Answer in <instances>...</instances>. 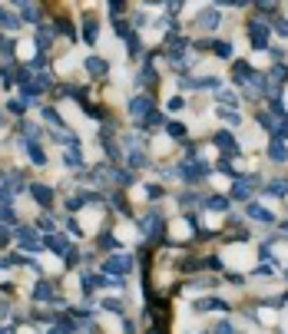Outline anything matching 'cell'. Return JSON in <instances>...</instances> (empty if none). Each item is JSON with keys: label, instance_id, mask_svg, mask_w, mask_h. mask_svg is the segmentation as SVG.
Returning <instances> with one entry per match:
<instances>
[{"label": "cell", "instance_id": "cell-8", "mask_svg": "<svg viewBox=\"0 0 288 334\" xmlns=\"http://www.w3.org/2000/svg\"><path fill=\"white\" fill-rule=\"evenodd\" d=\"M30 195L37 199V205H43V208L53 205V189H50V185H43V182H33V185H30Z\"/></svg>", "mask_w": 288, "mask_h": 334}, {"label": "cell", "instance_id": "cell-12", "mask_svg": "<svg viewBox=\"0 0 288 334\" xmlns=\"http://www.w3.org/2000/svg\"><path fill=\"white\" fill-rule=\"evenodd\" d=\"M126 166L129 169H143V166H149V159H146V152L139 149V146H133V149L126 152Z\"/></svg>", "mask_w": 288, "mask_h": 334}, {"label": "cell", "instance_id": "cell-16", "mask_svg": "<svg viewBox=\"0 0 288 334\" xmlns=\"http://www.w3.org/2000/svg\"><path fill=\"white\" fill-rule=\"evenodd\" d=\"M268 156H272V162H288V149L281 139H272V146H268Z\"/></svg>", "mask_w": 288, "mask_h": 334}, {"label": "cell", "instance_id": "cell-5", "mask_svg": "<svg viewBox=\"0 0 288 334\" xmlns=\"http://www.w3.org/2000/svg\"><path fill=\"white\" fill-rule=\"evenodd\" d=\"M268 24H265V20H252V24H248V37H252V47L255 50H265L268 47Z\"/></svg>", "mask_w": 288, "mask_h": 334}, {"label": "cell", "instance_id": "cell-2", "mask_svg": "<svg viewBox=\"0 0 288 334\" xmlns=\"http://www.w3.org/2000/svg\"><path fill=\"white\" fill-rule=\"evenodd\" d=\"M206 172H209L206 162H196V159H182V162H179V175H182L185 182H199Z\"/></svg>", "mask_w": 288, "mask_h": 334}, {"label": "cell", "instance_id": "cell-28", "mask_svg": "<svg viewBox=\"0 0 288 334\" xmlns=\"http://www.w3.org/2000/svg\"><path fill=\"white\" fill-rule=\"evenodd\" d=\"M83 40H86V43H96V24H93V20H86V24H83Z\"/></svg>", "mask_w": 288, "mask_h": 334}, {"label": "cell", "instance_id": "cell-35", "mask_svg": "<svg viewBox=\"0 0 288 334\" xmlns=\"http://www.w3.org/2000/svg\"><path fill=\"white\" fill-rule=\"evenodd\" d=\"M275 30H278L281 37H288V20H275Z\"/></svg>", "mask_w": 288, "mask_h": 334}, {"label": "cell", "instance_id": "cell-18", "mask_svg": "<svg viewBox=\"0 0 288 334\" xmlns=\"http://www.w3.org/2000/svg\"><path fill=\"white\" fill-rule=\"evenodd\" d=\"M17 7H20V17H24V20H30V24H37V20H40V10L33 7V4H24V0H20Z\"/></svg>", "mask_w": 288, "mask_h": 334}, {"label": "cell", "instance_id": "cell-37", "mask_svg": "<svg viewBox=\"0 0 288 334\" xmlns=\"http://www.w3.org/2000/svg\"><path fill=\"white\" fill-rule=\"evenodd\" d=\"M40 66H47V56L37 53V56H33V70H40Z\"/></svg>", "mask_w": 288, "mask_h": 334}, {"label": "cell", "instance_id": "cell-30", "mask_svg": "<svg viewBox=\"0 0 288 334\" xmlns=\"http://www.w3.org/2000/svg\"><path fill=\"white\" fill-rule=\"evenodd\" d=\"M0 222H7V225H17V215L10 205H0Z\"/></svg>", "mask_w": 288, "mask_h": 334}, {"label": "cell", "instance_id": "cell-29", "mask_svg": "<svg viewBox=\"0 0 288 334\" xmlns=\"http://www.w3.org/2000/svg\"><path fill=\"white\" fill-rule=\"evenodd\" d=\"M212 50H216V56H222V60H225V56H232V47H229L225 40H216V43H212Z\"/></svg>", "mask_w": 288, "mask_h": 334}, {"label": "cell", "instance_id": "cell-39", "mask_svg": "<svg viewBox=\"0 0 288 334\" xmlns=\"http://www.w3.org/2000/svg\"><path fill=\"white\" fill-rule=\"evenodd\" d=\"M0 123H4V116H0Z\"/></svg>", "mask_w": 288, "mask_h": 334}, {"label": "cell", "instance_id": "cell-10", "mask_svg": "<svg viewBox=\"0 0 288 334\" xmlns=\"http://www.w3.org/2000/svg\"><path fill=\"white\" fill-rule=\"evenodd\" d=\"M252 76H255V73H252V66H248L245 60H239V63L232 66V80L239 83V86H245V83H252Z\"/></svg>", "mask_w": 288, "mask_h": 334}, {"label": "cell", "instance_id": "cell-36", "mask_svg": "<svg viewBox=\"0 0 288 334\" xmlns=\"http://www.w3.org/2000/svg\"><path fill=\"white\" fill-rule=\"evenodd\" d=\"M232 99H235V96L229 93V89H219V103H232Z\"/></svg>", "mask_w": 288, "mask_h": 334}, {"label": "cell", "instance_id": "cell-17", "mask_svg": "<svg viewBox=\"0 0 288 334\" xmlns=\"http://www.w3.org/2000/svg\"><path fill=\"white\" fill-rule=\"evenodd\" d=\"M24 149H27V156L33 159V166H47V156H43L40 143H24Z\"/></svg>", "mask_w": 288, "mask_h": 334}, {"label": "cell", "instance_id": "cell-34", "mask_svg": "<svg viewBox=\"0 0 288 334\" xmlns=\"http://www.w3.org/2000/svg\"><path fill=\"white\" fill-rule=\"evenodd\" d=\"M216 334H235V327H232V321H222V324L216 327Z\"/></svg>", "mask_w": 288, "mask_h": 334}, {"label": "cell", "instance_id": "cell-31", "mask_svg": "<svg viewBox=\"0 0 288 334\" xmlns=\"http://www.w3.org/2000/svg\"><path fill=\"white\" fill-rule=\"evenodd\" d=\"M50 40H53V33H47V30L37 33V47H40V50H47V43H50Z\"/></svg>", "mask_w": 288, "mask_h": 334}, {"label": "cell", "instance_id": "cell-23", "mask_svg": "<svg viewBox=\"0 0 288 334\" xmlns=\"http://www.w3.org/2000/svg\"><path fill=\"white\" fill-rule=\"evenodd\" d=\"M166 133L172 136V139H185V136H189V129H185L182 123H169V126H166Z\"/></svg>", "mask_w": 288, "mask_h": 334}, {"label": "cell", "instance_id": "cell-27", "mask_svg": "<svg viewBox=\"0 0 288 334\" xmlns=\"http://www.w3.org/2000/svg\"><path fill=\"white\" fill-rule=\"evenodd\" d=\"M0 56H4V60L14 56V40H10V37H0Z\"/></svg>", "mask_w": 288, "mask_h": 334}, {"label": "cell", "instance_id": "cell-1", "mask_svg": "<svg viewBox=\"0 0 288 334\" xmlns=\"http://www.w3.org/2000/svg\"><path fill=\"white\" fill-rule=\"evenodd\" d=\"M129 268H133V255H113V258L103 262V271L110 275V278H120V275H126Z\"/></svg>", "mask_w": 288, "mask_h": 334}, {"label": "cell", "instance_id": "cell-25", "mask_svg": "<svg viewBox=\"0 0 288 334\" xmlns=\"http://www.w3.org/2000/svg\"><path fill=\"white\" fill-rule=\"evenodd\" d=\"M272 76H275V83H288V66L285 63H275L272 66Z\"/></svg>", "mask_w": 288, "mask_h": 334}, {"label": "cell", "instance_id": "cell-22", "mask_svg": "<svg viewBox=\"0 0 288 334\" xmlns=\"http://www.w3.org/2000/svg\"><path fill=\"white\" fill-rule=\"evenodd\" d=\"M43 120H47V123H53V126H60V129H63V116H60V113H56L53 106H43Z\"/></svg>", "mask_w": 288, "mask_h": 334}, {"label": "cell", "instance_id": "cell-7", "mask_svg": "<svg viewBox=\"0 0 288 334\" xmlns=\"http://www.w3.org/2000/svg\"><path fill=\"white\" fill-rule=\"evenodd\" d=\"M139 229L146 232V239H156V235H159V229H162V215H159V212H149V215H143Z\"/></svg>", "mask_w": 288, "mask_h": 334}, {"label": "cell", "instance_id": "cell-13", "mask_svg": "<svg viewBox=\"0 0 288 334\" xmlns=\"http://www.w3.org/2000/svg\"><path fill=\"white\" fill-rule=\"evenodd\" d=\"M212 143H216L222 152H235V149H239V143H235L232 133H216V136H212Z\"/></svg>", "mask_w": 288, "mask_h": 334}, {"label": "cell", "instance_id": "cell-9", "mask_svg": "<svg viewBox=\"0 0 288 334\" xmlns=\"http://www.w3.org/2000/svg\"><path fill=\"white\" fill-rule=\"evenodd\" d=\"M43 245L53 248L56 255H70V252H73V248H70V239H66V235H47V239H43Z\"/></svg>", "mask_w": 288, "mask_h": 334}, {"label": "cell", "instance_id": "cell-14", "mask_svg": "<svg viewBox=\"0 0 288 334\" xmlns=\"http://www.w3.org/2000/svg\"><path fill=\"white\" fill-rule=\"evenodd\" d=\"M248 218H252V222H275V215L268 212L265 205H258V202H252V205H248Z\"/></svg>", "mask_w": 288, "mask_h": 334}, {"label": "cell", "instance_id": "cell-15", "mask_svg": "<svg viewBox=\"0 0 288 334\" xmlns=\"http://www.w3.org/2000/svg\"><path fill=\"white\" fill-rule=\"evenodd\" d=\"M63 166L66 169H83V166H86V159H83L80 149H66L63 152Z\"/></svg>", "mask_w": 288, "mask_h": 334}, {"label": "cell", "instance_id": "cell-20", "mask_svg": "<svg viewBox=\"0 0 288 334\" xmlns=\"http://www.w3.org/2000/svg\"><path fill=\"white\" fill-rule=\"evenodd\" d=\"M86 70L93 73V76H100V73H106V60H100V56H89V60H86Z\"/></svg>", "mask_w": 288, "mask_h": 334}, {"label": "cell", "instance_id": "cell-21", "mask_svg": "<svg viewBox=\"0 0 288 334\" xmlns=\"http://www.w3.org/2000/svg\"><path fill=\"white\" fill-rule=\"evenodd\" d=\"M206 205L212 208V212H225V208H229V199H222V195H209Z\"/></svg>", "mask_w": 288, "mask_h": 334}, {"label": "cell", "instance_id": "cell-24", "mask_svg": "<svg viewBox=\"0 0 288 334\" xmlns=\"http://www.w3.org/2000/svg\"><path fill=\"white\" fill-rule=\"evenodd\" d=\"M265 192H268V195H288V182H285V179H275Z\"/></svg>", "mask_w": 288, "mask_h": 334}, {"label": "cell", "instance_id": "cell-38", "mask_svg": "<svg viewBox=\"0 0 288 334\" xmlns=\"http://www.w3.org/2000/svg\"><path fill=\"white\" fill-rule=\"evenodd\" d=\"M47 334H70V331H63V327L56 324V327H50V331H47Z\"/></svg>", "mask_w": 288, "mask_h": 334}, {"label": "cell", "instance_id": "cell-19", "mask_svg": "<svg viewBox=\"0 0 288 334\" xmlns=\"http://www.w3.org/2000/svg\"><path fill=\"white\" fill-rule=\"evenodd\" d=\"M100 248H120V239H116V235H113V232H100Z\"/></svg>", "mask_w": 288, "mask_h": 334}, {"label": "cell", "instance_id": "cell-4", "mask_svg": "<svg viewBox=\"0 0 288 334\" xmlns=\"http://www.w3.org/2000/svg\"><path fill=\"white\" fill-rule=\"evenodd\" d=\"M126 113H129V116H133V120H136V123H143L146 116H149V113H152V103H149V96H133V99H129V103H126Z\"/></svg>", "mask_w": 288, "mask_h": 334}, {"label": "cell", "instance_id": "cell-32", "mask_svg": "<svg viewBox=\"0 0 288 334\" xmlns=\"http://www.w3.org/2000/svg\"><path fill=\"white\" fill-rule=\"evenodd\" d=\"M159 195H162V189H159L156 182H149V185H146V199H159Z\"/></svg>", "mask_w": 288, "mask_h": 334}, {"label": "cell", "instance_id": "cell-11", "mask_svg": "<svg viewBox=\"0 0 288 334\" xmlns=\"http://www.w3.org/2000/svg\"><path fill=\"white\" fill-rule=\"evenodd\" d=\"M33 298H37V301H60L50 281H37V288H33Z\"/></svg>", "mask_w": 288, "mask_h": 334}, {"label": "cell", "instance_id": "cell-3", "mask_svg": "<svg viewBox=\"0 0 288 334\" xmlns=\"http://www.w3.org/2000/svg\"><path fill=\"white\" fill-rule=\"evenodd\" d=\"M17 242H20V248H27V252H40L43 248L40 235H37L30 225H17Z\"/></svg>", "mask_w": 288, "mask_h": 334}, {"label": "cell", "instance_id": "cell-6", "mask_svg": "<svg viewBox=\"0 0 288 334\" xmlns=\"http://www.w3.org/2000/svg\"><path fill=\"white\" fill-rule=\"evenodd\" d=\"M219 20H222V14H219V7H206L199 17H196V27L199 30H216Z\"/></svg>", "mask_w": 288, "mask_h": 334}, {"label": "cell", "instance_id": "cell-26", "mask_svg": "<svg viewBox=\"0 0 288 334\" xmlns=\"http://www.w3.org/2000/svg\"><path fill=\"white\" fill-rule=\"evenodd\" d=\"M219 116H222V120H225V123H232V126H239V123H242V116H239V113H232V109H225V106H219Z\"/></svg>", "mask_w": 288, "mask_h": 334}, {"label": "cell", "instance_id": "cell-33", "mask_svg": "<svg viewBox=\"0 0 288 334\" xmlns=\"http://www.w3.org/2000/svg\"><path fill=\"white\" fill-rule=\"evenodd\" d=\"M182 106H185V99H182V96H172V99H169V113H179Z\"/></svg>", "mask_w": 288, "mask_h": 334}]
</instances>
